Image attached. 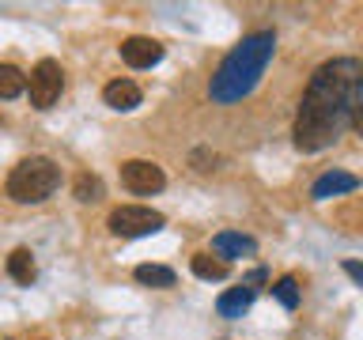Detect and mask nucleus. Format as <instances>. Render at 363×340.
<instances>
[{
  "label": "nucleus",
  "instance_id": "4468645a",
  "mask_svg": "<svg viewBox=\"0 0 363 340\" xmlns=\"http://www.w3.org/2000/svg\"><path fill=\"white\" fill-rule=\"evenodd\" d=\"M136 283H144V288H174V268L167 265H136Z\"/></svg>",
  "mask_w": 363,
  "mask_h": 340
},
{
  "label": "nucleus",
  "instance_id": "0eeeda50",
  "mask_svg": "<svg viewBox=\"0 0 363 340\" xmlns=\"http://www.w3.org/2000/svg\"><path fill=\"white\" fill-rule=\"evenodd\" d=\"M121 61L129 64V68H152L163 61V45H159L155 38H125L121 42Z\"/></svg>",
  "mask_w": 363,
  "mask_h": 340
},
{
  "label": "nucleus",
  "instance_id": "6e6552de",
  "mask_svg": "<svg viewBox=\"0 0 363 340\" xmlns=\"http://www.w3.org/2000/svg\"><path fill=\"white\" fill-rule=\"evenodd\" d=\"M359 178L348 174V170H325L322 178L311 186V200H329V197H345V193H356Z\"/></svg>",
  "mask_w": 363,
  "mask_h": 340
},
{
  "label": "nucleus",
  "instance_id": "39448f33",
  "mask_svg": "<svg viewBox=\"0 0 363 340\" xmlns=\"http://www.w3.org/2000/svg\"><path fill=\"white\" fill-rule=\"evenodd\" d=\"M65 91V72L53 57H42L38 64L30 68V106L38 110H50Z\"/></svg>",
  "mask_w": 363,
  "mask_h": 340
},
{
  "label": "nucleus",
  "instance_id": "f03ea898",
  "mask_svg": "<svg viewBox=\"0 0 363 340\" xmlns=\"http://www.w3.org/2000/svg\"><path fill=\"white\" fill-rule=\"evenodd\" d=\"M272 53H277V34H272V30L246 34V38L220 61V68L212 72L208 98L216 102V106H235V102H242L250 91L261 84V76H265Z\"/></svg>",
  "mask_w": 363,
  "mask_h": 340
},
{
  "label": "nucleus",
  "instance_id": "a211bd4d",
  "mask_svg": "<svg viewBox=\"0 0 363 340\" xmlns=\"http://www.w3.org/2000/svg\"><path fill=\"white\" fill-rule=\"evenodd\" d=\"M189 163L201 170V174H208V170H216V163H220V155H212V152H204V147H197V152L189 155Z\"/></svg>",
  "mask_w": 363,
  "mask_h": 340
},
{
  "label": "nucleus",
  "instance_id": "dca6fc26",
  "mask_svg": "<svg viewBox=\"0 0 363 340\" xmlns=\"http://www.w3.org/2000/svg\"><path fill=\"white\" fill-rule=\"evenodd\" d=\"M272 295H277V302L284 306V310H295L299 299H303V288H299L295 276H280L277 283H272Z\"/></svg>",
  "mask_w": 363,
  "mask_h": 340
},
{
  "label": "nucleus",
  "instance_id": "f257e3e1",
  "mask_svg": "<svg viewBox=\"0 0 363 340\" xmlns=\"http://www.w3.org/2000/svg\"><path fill=\"white\" fill-rule=\"evenodd\" d=\"M363 110V61L359 57H337L314 68L311 84L303 91L299 113H295L291 136L303 155L325 152L337 136L352 129V118Z\"/></svg>",
  "mask_w": 363,
  "mask_h": 340
},
{
  "label": "nucleus",
  "instance_id": "2eb2a0df",
  "mask_svg": "<svg viewBox=\"0 0 363 340\" xmlns=\"http://www.w3.org/2000/svg\"><path fill=\"white\" fill-rule=\"evenodd\" d=\"M27 91V76L19 72L16 64H0V98H19Z\"/></svg>",
  "mask_w": 363,
  "mask_h": 340
},
{
  "label": "nucleus",
  "instance_id": "f3484780",
  "mask_svg": "<svg viewBox=\"0 0 363 340\" xmlns=\"http://www.w3.org/2000/svg\"><path fill=\"white\" fill-rule=\"evenodd\" d=\"M72 193H76V200H84V204H95V200H102V178H95V174H79L76 178V186H72Z\"/></svg>",
  "mask_w": 363,
  "mask_h": 340
},
{
  "label": "nucleus",
  "instance_id": "9b49d317",
  "mask_svg": "<svg viewBox=\"0 0 363 340\" xmlns=\"http://www.w3.org/2000/svg\"><path fill=\"white\" fill-rule=\"evenodd\" d=\"M212 249L220 254V261L223 257H254L257 254V238H250L242 231H220L212 238Z\"/></svg>",
  "mask_w": 363,
  "mask_h": 340
},
{
  "label": "nucleus",
  "instance_id": "1a4fd4ad",
  "mask_svg": "<svg viewBox=\"0 0 363 340\" xmlns=\"http://www.w3.org/2000/svg\"><path fill=\"white\" fill-rule=\"evenodd\" d=\"M254 299H257V288H250V283L242 280L238 288H227L220 299H216V314L231 317V322H235V317H242L250 306H254Z\"/></svg>",
  "mask_w": 363,
  "mask_h": 340
},
{
  "label": "nucleus",
  "instance_id": "aec40b11",
  "mask_svg": "<svg viewBox=\"0 0 363 340\" xmlns=\"http://www.w3.org/2000/svg\"><path fill=\"white\" fill-rule=\"evenodd\" d=\"M352 129H356V132H359V136H363V110H359V113H356V118H352Z\"/></svg>",
  "mask_w": 363,
  "mask_h": 340
},
{
  "label": "nucleus",
  "instance_id": "9d476101",
  "mask_svg": "<svg viewBox=\"0 0 363 340\" xmlns=\"http://www.w3.org/2000/svg\"><path fill=\"white\" fill-rule=\"evenodd\" d=\"M102 98H106V106L110 110H118V113H129L140 106V98H144V91L133 84V79H110L106 87H102Z\"/></svg>",
  "mask_w": 363,
  "mask_h": 340
},
{
  "label": "nucleus",
  "instance_id": "f8f14e48",
  "mask_svg": "<svg viewBox=\"0 0 363 340\" xmlns=\"http://www.w3.org/2000/svg\"><path fill=\"white\" fill-rule=\"evenodd\" d=\"M8 276L16 283H30L34 276H38V268H34V257H30L27 246H19V249H11V254H8Z\"/></svg>",
  "mask_w": 363,
  "mask_h": 340
},
{
  "label": "nucleus",
  "instance_id": "6ab92c4d",
  "mask_svg": "<svg viewBox=\"0 0 363 340\" xmlns=\"http://www.w3.org/2000/svg\"><path fill=\"white\" fill-rule=\"evenodd\" d=\"M345 272L363 288V261H345Z\"/></svg>",
  "mask_w": 363,
  "mask_h": 340
},
{
  "label": "nucleus",
  "instance_id": "20e7f679",
  "mask_svg": "<svg viewBox=\"0 0 363 340\" xmlns=\"http://www.w3.org/2000/svg\"><path fill=\"white\" fill-rule=\"evenodd\" d=\"M163 212H155V208H144V204H121V208H113L110 212V220L106 227L118 238H140V234H155V231H163Z\"/></svg>",
  "mask_w": 363,
  "mask_h": 340
},
{
  "label": "nucleus",
  "instance_id": "423d86ee",
  "mask_svg": "<svg viewBox=\"0 0 363 340\" xmlns=\"http://www.w3.org/2000/svg\"><path fill=\"white\" fill-rule=\"evenodd\" d=\"M121 186L129 193L147 197V193H159L167 186V174H163V166L152 163V159H129V163H121Z\"/></svg>",
  "mask_w": 363,
  "mask_h": 340
},
{
  "label": "nucleus",
  "instance_id": "7ed1b4c3",
  "mask_svg": "<svg viewBox=\"0 0 363 340\" xmlns=\"http://www.w3.org/2000/svg\"><path fill=\"white\" fill-rule=\"evenodd\" d=\"M61 186V166L50 155H30L8 174V197L16 204H42Z\"/></svg>",
  "mask_w": 363,
  "mask_h": 340
},
{
  "label": "nucleus",
  "instance_id": "ddd939ff",
  "mask_svg": "<svg viewBox=\"0 0 363 340\" xmlns=\"http://www.w3.org/2000/svg\"><path fill=\"white\" fill-rule=\"evenodd\" d=\"M193 276H201V280H227L231 276V265L220 257H212V254H193Z\"/></svg>",
  "mask_w": 363,
  "mask_h": 340
}]
</instances>
